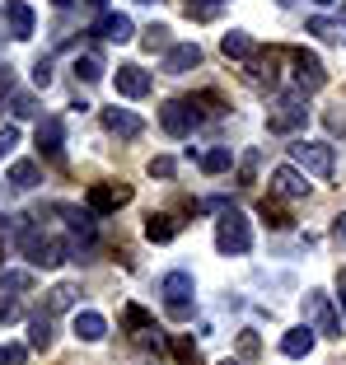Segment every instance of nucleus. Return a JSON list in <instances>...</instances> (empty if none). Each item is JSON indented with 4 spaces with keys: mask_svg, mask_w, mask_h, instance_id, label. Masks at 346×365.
Listing matches in <instances>:
<instances>
[{
    "mask_svg": "<svg viewBox=\"0 0 346 365\" xmlns=\"http://www.w3.org/2000/svg\"><path fill=\"white\" fill-rule=\"evenodd\" d=\"M216 248L220 253H248L253 248V230H248V215L243 211H220V220H216Z\"/></svg>",
    "mask_w": 346,
    "mask_h": 365,
    "instance_id": "obj_1",
    "label": "nucleus"
},
{
    "mask_svg": "<svg viewBox=\"0 0 346 365\" xmlns=\"http://www.w3.org/2000/svg\"><path fill=\"white\" fill-rule=\"evenodd\" d=\"M23 253H28L33 267H61L70 244H65V239H52L47 230H23Z\"/></svg>",
    "mask_w": 346,
    "mask_h": 365,
    "instance_id": "obj_2",
    "label": "nucleus"
},
{
    "mask_svg": "<svg viewBox=\"0 0 346 365\" xmlns=\"http://www.w3.org/2000/svg\"><path fill=\"white\" fill-rule=\"evenodd\" d=\"M290 160L300 164L304 173H314V178H332V169H337V155H332L327 140H295Z\"/></svg>",
    "mask_w": 346,
    "mask_h": 365,
    "instance_id": "obj_3",
    "label": "nucleus"
},
{
    "mask_svg": "<svg viewBox=\"0 0 346 365\" xmlns=\"http://www.w3.org/2000/svg\"><path fill=\"white\" fill-rule=\"evenodd\" d=\"M304 323H309L314 333H323V337H342L346 333L342 314L332 309V300H327L323 290H309V295H304Z\"/></svg>",
    "mask_w": 346,
    "mask_h": 365,
    "instance_id": "obj_4",
    "label": "nucleus"
},
{
    "mask_svg": "<svg viewBox=\"0 0 346 365\" xmlns=\"http://www.w3.org/2000/svg\"><path fill=\"white\" fill-rule=\"evenodd\" d=\"M304 98H309V94H285L281 103L267 113V131H276V136H290V131H300L304 122H309V108H304Z\"/></svg>",
    "mask_w": 346,
    "mask_h": 365,
    "instance_id": "obj_5",
    "label": "nucleus"
},
{
    "mask_svg": "<svg viewBox=\"0 0 346 365\" xmlns=\"http://www.w3.org/2000/svg\"><path fill=\"white\" fill-rule=\"evenodd\" d=\"M159 290L169 295V319H192V277L187 272H169Z\"/></svg>",
    "mask_w": 346,
    "mask_h": 365,
    "instance_id": "obj_6",
    "label": "nucleus"
},
{
    "mask_svg": "<svg viewBox=\"0 0 346 365\" xmlns=\"http://www.w3.org/2000/svg\"><path fill=\"white\" fill-rule=\"evenodd\" d=\"M127 202H131V182H94L89 197H85V206L94 215H112L117 206H127Z\"/></svg>",
    "mask_w": 346,
    "mask_h": 365,
    "instance_id": "obj_7",
    "label": "nucleus"
},
{
    "mask_svg": "<svg viewBox=\"0 0 346 365\" xmlns=\"http://www.w3.org/2000/svg\"><path fill=\"white\" fill-rule=\"evenodd\" d=\"M196 108L187 103V98H169V103L159 108V127L169 131V136H192V127H196Z\"/></svg>",
    "mask_w": 346,
    "mask_h": 365,
    "instance_id": "obj_8",
    "label": "nucleus"
},
{
    "mask_svg": "<svg viewBox=\"0 0 346 365\" xmlns=\"http://www.w3.org/2000/svg\"><path fill=\"white\" fill-rule=\"evenodd\" d=\"M290 61H295V85H300V94H318V89L327 85V71L314 52L300 47V52H290Z\"/></svg>",
    "mask_w": 346,
    "mask_h": 365,
    "instance_id": "obj_9",
    "label": "nucleus"
},
{
    "mask_svg": "<svg viewBox=\"0 0 346 365\" xmlns=\"http://www.w3.org/2000/svg\"><path fill=\"white\" fill-rule=\"evenodd\" d=\"M271 192L276 197H309V178H304L300 164H281V169H271Z\"/></svg>",
    "mask_w": 346,
    "mask_h": 365,
    "instance_id": "obj_10",
    "label": "nucleus"
},
{
    "mask_svg": "<svg viewBox=\"0 0 346 365\" xmlns=\"http://www.w3.org/2000/svg\"><path fill=\"white\" fill-rule=\"evenodd\" d=\"M94 33L103 38V43H131V38H136V24H131L127 14H117V10H103L98 24H94Z\"/></svg>",
    "mask_w": 346,
    "mask_h": 365,
    "instance_id": "obj_11",
    "label": "nucleus"
},
{
    "mask_svg": "<svg viewBox=\"0 0 346 365\" xmlns=\"http://www.w3.org/2000/svg\"><path fill=\"white\" fill-rule=\"evenodd\" d=\"M103 127L112 131V136H122V140H136L145 131V122L131 113V108H103Z\"/></svg>",
    "mask_w": 346,
    "mask_h": 365,
    "instance_id": "obj_12",
    "label": "nucleus"
},
{
    "mask_svg": "<svg viewBox=\"0 0 346 365\" xmlns=\"http://www.w3.org/2000/svg\"><path fill=\"white\" fill-rule=\"evenodd\" d=\"M5 29H10V38L28 43L33 29H38V19H33V10L23 5V0H5Z\"/></svg>",
    "mask_w": 346,
    "mask_h": 365,
    "instance_id": "obj_13",
    "label": "nucleus"
},
{
    "mask_svg": "<svg viewBox=\"0 0 346 365\" xmlns=\"http://www.w3.org/2000/svg\"><path fill=\"white\" fill-rule=\"evenodd\" d=\"M61 145H65V127H61V118H43V122H38V150H43L47 160L61 164Z\"/></svg>",
    "mask_w": 346,
    "mask_h": 365,
    "instance_id": "obj_14",
    "label": "nucleus"
},
{
    "mask_svg": "<svg viewBox=\"0 0 346 365\" xmlns=\"http://www.w3.org/2000/svg\"><path fill=\"white\" fill-rule=\"evenodd\" d=\"M56 215L65 220V230H70L80 244H89V239H94V220H98V215L89 211V206H85V211H80V206H56Z\"/></svg>",
    "mask_w": 346,
    "mask_h": 365,
    "instance_id": "obj_15",
    "label": "nucleus"
},
{
    "mask_svg": "<svg viewBox=\"0 0 346 365\" xmlns=\"http://www.w3.org/2000/svg\"><path fill=\"white\" fill-rule=\"evenodd\" d=\"M196 61H201V47L196 43H173L169 52H164V71H169V76H187Z\"/></svg>",
    "mask_w": 346,
    "mask_h": 365,
    "instance_id": "obj_16",
    "label": "nucleus"
},
{
    "mask_svg": "<svg viewBox=\"0 0 346 365\" xmlns=\"http://www.w3.org/2000/svg\"><path fill=\"white\" fill-rule=\"evenodd\" d=\"M117 94H127V98H145L150 94V71H141V66H117Z\"/></svg>",
    "mask_w": 346,
    "mask_h": 365,
    "instance_id": "obj_17",
    "label": "nucleus"
},
{
    "mask_svg": "<svg viewBox=\"0 0 346 365\" xmlns=\"http://www.w3.org/2000/svg\"><path fill=\"white\" fill-rule=\"evenodd\" d=\"M75 337H80V342H103V337H108V323H103V314L80 309V314H75Z\"/></svg>",
    "mask_w": 346,
    "mask_h": 365,
    "instance_id": "obj_18",
    "label": "nucleus"
},
{
    "mask_svg": "<svg viewBox=\"0 0 346 365\" xmlns=\"http://www.w3.org/2000/svg\"><path fill=\"white\" fill-rule=\"evenodd\" d=\"M276 61H281V52H267V56H253L248 61V80L253 85H267V89H276Z\"/></svg>",
    "mask_w": 346,
    "mask_h": 365,
    "instance_id": "obj_19",
    "label": "nucleus"
},
{
    "mask_svg": "<svg viewBox=\"0 0 346 365\" xmlns=\"http://www.w3.org/2000/svg\"><path fill=\"white\" fill-rule=\"evenodd\" d=\"M314 337H318L314 328H309V323H300V328H290V333L281 337V351L300 361V356H309V351H314Z\"/></svg>",
    "mask_w": 346,
    "mask_h": 365,
    "instance_id": "obj_20",
    "label": "nucleus"
},
{
    "mask_svg": "<svg viewBox=\"0 0 346 365\" xmlns=\"http://www.w3.org/2000/svg\"><path fill=\"white\" fill-rule=\"evenodd\" d=\"M220 52L225 56H234V61H253V56H258V43H253L248 33H225V38H220Z\"/></svg>",
    "mask_w": 346,
    "mask_h": 365,
    "instance_id": "obj_21",
    "label": "nucleus"
},
{
    "mask_svg": "<svg viewBox=\"0 0 346 365\" xmlns=\"http://www.w3.org/2000/svg\"><path fill=\"white\" fill-rule=\"evenodd\" d=\"M173 235H178V220H173V215H164V211L145 215V239H150V244H169Z\"/></svg>",
    "mask_w": 346,
    "mask_h": 365,
    "instance_id": "obj_22",
    "label": "nucleus"
},
{
    "mask_svg": "<svg viewBox=\"0 0 346 365\" xmlns=\"http://www.w3.org/2000/svg\"><path fill=\"white\" fill-rule=\"evenodd\" d=\"M75 295H80L75 281H61V286H52V290H47V314H65V309H75Z\"/></svg>",
    "mask_w": 346,
    "mask_h": 365,
    "instance_id": "obj_23",
    "label": "nucleus"
},
{
    "mask_svg": "<svg viewBox=\"0 0 346 365\" xmlns=\"http://www.w3.org/2000/svg\"><path fill=\"white\" fill-rule=\"evenodd\" d=\"M38 178H43V169H38V160H19V164H10V187H19V192H28V187H38Z\"/></svg>",
    "mask_w": 346,
    "mask_h": 365,
    "instance_id": "obj_24",
    "label": "nucleus"
},
{
    "mask_svg": "<svg viewBox=\"0 0 346 365\" xmlns=\"http://www.w3.org/2000/svg\"><path fill=\"white\" fill-rule=\"evenodd\" d=\"M187 103H192L196 108V118H220V113H225V98H220L216 94V89H201V94H192V98H187Z\"/></svg>",
    "mask_w": 346,
    "mask_h": 365,
    "instance_id": "obj_25",
    "label": "nucleus"
},
{
    "mask_svg": "<svg viewBox=\"0 0 346 365\" xmlns=\"http://www.w3.org/2000/svg\"><path fill=\"white\" fill-rule=\"evenodd\" d=\"M28 346L33 351H47V346H52V314H38V319L28 323Z\"/></svg>",
    "mask_w": 346,
    "mask_h": 365,
    "instance_id": "obj_26",
    "label": "nucleus"
},
{
    "mask_svg": "<svg viewBox=\"0 0 346 365\" xmlns=\"http://www.w3.org/2000/svg\"><path fill=\"white\" fill-rule=\"evenodd\" d=\"M169 356L178 365H201V351H196L192 337H169Z\"/></svg>",
    "mask_w": 346,
    "mask_h": 365,
    "instance_id": "obj_27",
    "label": "nucleus"
},
{
    "mask_svg": "<svg viewBox=\"0 0 346 365\" xmlns=\"http://www.w3.org/2000/svg\"><path fill=\"white\" fill-rule=\"evenodd\" d=\"M122 323H127L131 333H150V328H154V314L141 309V304H127V309H122Z\"/></svg>",
    "mask_w": 346,
    "mask_h": 365,
    "instance_id": "obj_28",
    "label": "nucleus"
},
{
    "mask_svg": "<svg viewBox=\"0 0 346 365\" xmlns=\"http://www.w3.org/2000/svg\"><path fill=\"white\" fill-rule=\"evenodd\" d=\"M75 80H85V85H94V80H103V61H98L94 52L75 56Z\"/></svg>",
    "mask_w": 346,
    "mask_h": 365,
    "instance_id": "obj_29",
    "label": "nucleus"
},
{
    "mask_svg": "<svg viewBox=\"0 0 346 365\" xmlns=\"http://www.w3.org/2000/svg\"><path fill=\"white\" fill-rule=\"evenodd\" d=\"M258 215H262V220H267L271 230H290V211H285V206H276V202H267V197H262Z\"/></svg>",
    "mask_w": 346,
    "mask_h": 365,
    "instance_id": "obj_30",
    "label": "nucleus"
},
{
    "mask_svg": "<svg viewBox=\"0 0 346 365\" xmlns=\"http://www.w3.org/2000/svg\"><path fill=\"white\" fill-rule=\"evenodd\" d=\"M304 29L314 33V38H323V43H332V38H342V24H337V19H327V14H314V19L304 24Z\"/></svg>",
    "mask_w": 346,
    "mask_h": 365,
    "instance_id": "obj_31",
    "label": "nucleus"
},
{
    "mask_svg": "<svg viewBox=\"0 0 346 365\" xmlns=\"http://www.w3.org/2000/svg\"><path fill=\"white\" fill-rule=\"evenodd\" d=\"M201 169H206V173H225V169H229V150H225V145L206 150V155H201Z\"/></svg>",
    "mask_w": 346,
    "mask_h": 365,
    "instance_id": "obj_32",
    "label": "nucleus"
},
{
    "mask_svg": "<svg viewBox=\"0 0 346 365\" xmlns=\"http://www.w3.org/2000/svg\"><path fill=\"white\" fill-rule=\"evenodd\" d=\"M10 108H14V118H38V113H43L33 94H14V98H10Z\"/></svg>",
    "mask_w": 346,
    "mask_h": 365,
    "instance_id": "obj_33",
    "label": "nucleus"
},
{
    "mask_svg": "<svg viewBox=\"0 0 346 365\" xmlns=\"http://www.w3.org/2000/svg\"><path fill=\"white\" fill-rule=\"evenodd\" d=\"M253 178H258V150H248L243 160H238V187H248Z\"/></svg>",
    "mask_w": 346,
    "mask_h": 365,
    "instance_id": "obj_34",
    "label": "nucleus"
},
{
    "mask_svg": "<svg viewBox=\"0 0 346 365\" xmlns=\"http://www.w3.org/2000/svg\"><path fill=\"white\" fill-rule=\"evenodd\" d=\"M33 85H38V89L52 85V61H47V56H38V61H33Z\"/></svg>",
    "mask_w": 346,
    "mask_h": 365,
    "instance_id": "obj_35",
    "label": "nucleus"
},
{
    "mask_svg": "<svg viewBox=\"0 0 346 365\" xmlns=\"http://www.w3.org/2000/svg\"><path fill=\"white\" fill-rule=\"evenodd\" d=\"M173 169H178V164H173L169 155H154L150 160V178H173Z\"/></svg>",
    "mask_w": 346,
    "mask_h": 365,
    "instance_id": "obj_36",
    "label": "nucleus"
},
{
    "mask_svg": "<svg viewBox=\"0 0 346 365\" xmlns=\"http://www.w3.org/2000/svg\"><path fill=\"white\" fill-rule=\"evenodd\" d=\"M28 286H33V272H19V267L5 272V290H28Z\"/></svg>",
    "mask_w": 346,
    "mask_h": 365,
    "instance_id": "obj_37",
    "label": "nucleus"
},
{
    "mask_svg": "<svg viewBox=\"0 0 346 365\" xmlns=\"http://www.w3.org/2000/svg\"><path fill=\"white\" fill-rule=\"evenodd\" d=\"M23 356H28V351H23L19 342H5V346H0V365H23Z\"/></svg>",
    "mask_w": 346,
    "mask_h": 365,
    "instance_id": "obj_38",
    "label": "nucleus"
},
{
    "mask_svg": "<svg viewBox=\"0 0 346 365\" xmlns=\"http://www.w3.org/2000/svg\"><path fill=\"white\" fill-rule=\"evenodd\" d=\"M145 47H169V29H164V24H154V29H145Z\"/></svg>",
    "mask_w": 346,
    "mask_h": 365,
    "instance_id": "obj_39",
    "label": "nucleus"
},
{
    "mask_svg": "<svg viewBox=\"0 0 346 365\" xmlns=\"http://www.w3.org/2000/svg\"><path fill=\"white\" fill-rule=\"evenodd\" d=\"M14 145H19V127H0V160H5Z\"/></svg>",
    "mask_w": 346,
    "mask_h": 365,
    "instance_id": "obj_40",
    "label": "nucleus"
},
{
    "mask_svg": "<svg viewBox=\"0 0 346 365\" xmlns=\"http://www.w3.org/2000/svg\"><path fill=\"white\" fill-rule=\"evenodd\" d=\"M238 351H243V356H258V337H253V333H238Z\"/></svg>",
    "mask_w": 346,
    "mask_h": 365,
    "instance_id": "obj_41",
    "label": "nucleus"
},
{
    "mask_svg": "<svg viewBox=\"0 0 346 365\" xmlns=\"http://www.w3.org/2000/svg\"><path fill=\"white\" fill-rule=\"evenodd\" d=\"M14 314H19V304H14V300H5V295H0V323H10Z\"/></svg>",
    "mask_w": 346,
    "mask_h": 365,
    "instance_id": "obj_42",
    "label": "nucleus"
},
{
    "mask_svg": "<svg viewBox=\"0 0 346 365\" xmlns=\"http://www.w3.org/2000/svg\"><path fill=\"white\" fill-rule=\"evenodd\" d=\"M5 94H14V80H10V71H0V98Z\"/></svg>",
    "mask_w": 346,
    "mask_h": 365,
    "instance_id": "obj_43",
    "label": "nucleus"
},
{
    "mask_svg": "<svg viewBox=\"0 0 346 365\" xmlns=\"http://www.w3.org/2000/svg\"><path fill=\"white\" fill-rule=\"evenodd\" d=\"M332 235H337V239H346V211H342V215L332 220Z\"/></svg>",
    "mask_w": 346,
    "mask_h": 365,
    "instance_id": "obj_44",
    "label": "nucleus"
},
{
    "mask_svg": "<svg viewBox=\"0 0 346 365\" xmlns=\"http://www.w3.org/2000/svg\"><path fill=\"white\" fill-rule=\"evenodd\" d=\"M337 290H342V309H346V272L337 277Z\"/></svg>",
    "mask_w": 346,
    "mask_h": 365,
    "instance_id": "obj_45",
    "label": "nucleus"
},
{
    "mask_svg": "<svg viewBox=\"0 0 346 365\" xmlns=\"http://www.w3.org/2000/svg\"><path fill=\"white\" fill-rule=\"evenodd\" d=\"M52 5H56V10H65V5H75V0H52Z\"/></svg>",
    "mask_w": 346,
    "mask_h": 365,
    "instance_id": "obj_46",
    "label": "nucleus"
},
{
    "mask_svg": "<svg viewBox=\"0 0 346 365\" xmlns=\"http://www.w3.org/2000/svg\"><path fill=\"white\" fill-rule=\"evenodd\" d=\"M89 5H94V10H103V0H89Z\"/></svg>",
    "mask_w": 346,
    "mask_h": 365,
    "instance_id": "obj_47",
    "label": "nucleus"
},
{
    "mask_svg": "<svg viewBox=\"0 0 346 365\" xmlns=\"http://www.w3.org/2000/svg\"><path fill=\"white\" fill-rule=\"evenodd\" d=\"M276 5H295V0H276Z\"/></svg>",
    "mask_w": 346,
    "mask_h": 365,
    "instance_id": "obj_48",
    "label": "nucleus"
},
{
    "mask_svg": "<svg viewBox=\"0 0 346 365\" xmlns=\"http://www.w3.org/2000/svg\"><path fill=\"white\" fill-rule=\"evenodd\" d=\"M220 365H238V361H220Z\"/></svg>",
    "mask_w": 346,
    "mask_h": 365,
    "instance_id": "obj_49",
    "label": "nucleus"
},
{
    "mask_svg": "<svg viewBox=\"0 0 346 365\" xmlns=\"http://www.w3.org/2000/svg\"><path fill=\"white\" fill-rule=\"evenodd\" d=\"M318 5H332V0H318Z\"/></svg>",
    "mask_w": 346,
    "mask_h": 365,
    "instance_id": "obj_50",
    "label": "nucleus"
}]
</instances>
